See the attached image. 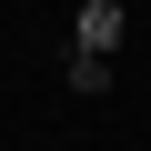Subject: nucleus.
Masks as SVG:
<instances>
[{
  "mask_svg": "<svg viewBox=\"0 0 151 151\" xmlns=\"http://www.w3.org/2000/svg\"><path fill=\"white\" fill-rule=\"evenodd\" d=\"M70 40H81V60H111L121 50V0H81L70 10Z\"/></svg>",
  "mask_w": 151,
  "mask_h": 151,
  "instance_id": "obj_1",
  "label": "nucleus"
},
{
  "mask_svg": "<svg viewBox=\"0 0 151 151\" xmlns=\"http://www.w3.org/2000/svg\"><path fill=\"white\" fill-rule=\"evenodd\" d=\"M70 91H81V101H101V91H111V60H81V50H70Z\"/></svg>",
  "mask_w": 151,
  "mask_h": 151,
  "instance_id": "obj_2",
  "label": "nucleus"
}]
</instances>
